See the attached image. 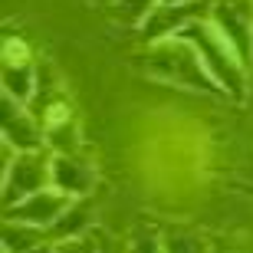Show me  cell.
I'll return each instance as SVG.
<instances>
[{
  "mask_svg": "<svg viewBox=\"0 0 253 253\" xmlns=\"http://www.w3.org/2000/svg\"><path fill=\"white\" fill-rule=\"evenodd\" d=\"M59 207H63V201H59L56 194H33L27 204L20 207V214L27 217V220H37V224H43V220H53V217H56Z\"/></svg>",
  "mask_w": 253,
  "mask_h": 253,
  "instance_id": "cell-2",
  "label": "cell"
},
{
  "mask_svg": "<svg viewBox=\"0 0 253 253\" xmlns=\"http://www.w3.org/2000/svg\"><path fill=\"white\" fill-rule=\"evenodd\" d=\"M7 171H10V178H7V201H17L20 188H23V191L40 188L43 178H46L37 161H20V165H13V168H7Z\"/></svg>",
  "mask_w": 253,
  "mask_h": 253,
  "instance_id": "cell-1",
  "label": "cell"
},
{
  "mask_svg": "<svg viewBox=\"0 0 253 253\" xmlns=\"http://www.w3.org/2000/svg\"><path fill=\"white\" fill-rule=\"evenodd\" d=\"M181 23V13H171V7H165V10H158V13H151V20H148V33H165V30H171V27H178Z\"/></svg>",
  "mask_w": 253,
  "mask_h": 253,
  "instance_id": "cell-3",
  "label": "cell"
},
{
  "mask_svg": "<svg viewBox=\"0 0 253 253\" xmlns=\"http://www.w3.org/2000/svg\"><path fill=\"white\" fill-rule=\"evenodd\" d=\"M165 3H178V0H165Z\"/></svg>",
  "mask_w": 253,
  "mask_h": 253,
  "instance_id": "cell-4",
  "label": "cell"
}]
</instances>
